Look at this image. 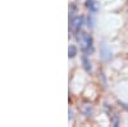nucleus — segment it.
Here are the masks:
<instances>
[{
    "instance_id": "f257e3e1",
    "label": "nucleus",
    "mask_w": 128,
    "mask_h": 127,
    "mask_svg": "<svg viewBox=\"0 0 128 127\" xmlns=\"http://www.w3.org/2000/svg\"><path fill=\"white\" fill-rule=\"evenodd\" d=\"M78 41L81 44V48H82V51L84 53V54L88 55V53L92 51V37L87 34H83L81 32V36H78Z\"/></svg>"
},
{
    "instance_id": "f03ea898",
    "label": "nucleus",
    "mask_w": 128,
    "mask_h": 127,
    "mask_svg": "<svg viewBox=\"0 0 128 127\" xmlns=\"http://www.w3.org/2000/svg\"><path fill=\"white\" fill-rule=\"evenodd\" d=\"M69 28L72 31V34L74 35H77L80 34V31L82 28V25H83V18L82 17H76V18H73L72 21H69Z\"/></svg>"
},
{
    "instance_id": "7ed1b4c3",
    "label": "nucleus",
    "mask_w": 128,
    "mask_h": 127,
    "mask_svg": "<svg viewBox=\"0 0 128 127\" xmlns=\"http://www.w3.org/2000/svg\"><path fill=\"white\" fill-rule=\"evenodd\" d=\"M100 53H101V58L104 59V60H109V59H112V50H110V48L104 42V44H101V49H100Z\"/></svg>"
},
{
    "instance_id": "20e7f679",
    "label": "nucleus",
    "mask_w": 128,
    "mask_h": 127,
    "mask_svg": "<svg viewBox=\"0 0 128 127\" xmlns=\"http://www.w3.org/2000/svg\"><path fill=\"white\" fill-rule=\"evenodd\" d=\"M82 113H83V115H86L87 118H88V117H91L92 113H94L92 104H88V103L83 104V107H82Z\"/></svg>"
},
{
    "instance_id": "39448f33",
    "label": "nucleus",
    "mask_w": 128,
    "mask_h": 127,
    "mask_svg": "<svg viewBox=\"0 0 128 127\" xmlns=\"http://www.w3.org/2000/svg\"><path fill=\"white\" fill-rule=\"evenodd\" d=\"M82 63H83V68H84V71H86V72H91V71H92L91 62L88 60L87 54H83V57H82Z\"/></svg>"
},
{
    "instance_id": "423d86ee",
    "label": "nucleus",
    "mask_w": 128,
    "mask_h": 127,
    "mask_svg": "<svg viewBox=\"0 0 128 127\" xmlns=\"http://www.w3.org/2000/svg\"><path fill=\"white\" fill-rule=\"evenodd\" d=\"M87 8L91 13H96L98 12V4L95 3V0H87V3H86Z\"/></svg>"
},
{
    "instance_id": "0eeeda50",
    "label": "nucleus",
    "mask_w": 128,
    "mask_h": 127,
    "mask_svg": "<svg viewBox=\"0 0 128 127\" xmlns=\"http://www.w3.org/2000/svg\"><path fill=\"white\" fill-rule=\"evenodd\" d=\"M109 118H110V121H112V123H113V126H118L119 124V119H118V115H116L114 112H112V110H109Z\"/></svg>"
},
{
    "instance_id": "6e6552de",
    "label": "nucleus",
    "mask_w": 128,
    "mask_h": 127,
    "mask_svg": "<svg viewBox=\"0 0 128 127\" xmlns=\"http://www.w3.org/2000/svg\"><path fill=\"white\" fill-rule=\"evenodd\" d=\"M77 54V49L74 45H69V49H68V57L69 58H74Z\"/></svg>"
},
{
    "instance_id": "1a4fd4ad",
    "label": "nucleus",
    "mask_w": 128,
    "mask_h": 127,
    "mask_svg": "<svg viewBox=\"0 0 128 127\" xmlns=\"http://www.w3.org/2000/svg\"><path fill=\"white\" fill-rule=\"evenodd\" d=\"M73 18H76V5H74V4H72L70 14H69V21H72Z\"/></svg>"
},
{
    "instance_id": "9d476101",
    "label": "nucleus",
    "mask_w": 128,
    "mask_h": 127,
    "mask_svg": "<svg viewBox=\"0 0 128 127\" xmlns=\"http://www.w3.org/2000/svg\"><path fill=\"white\" fill-rule=\"evenodd\" d=\"M69 119H70V121L73 119V113H72V110H69Z\"/></svg>"
}]
</instances>
